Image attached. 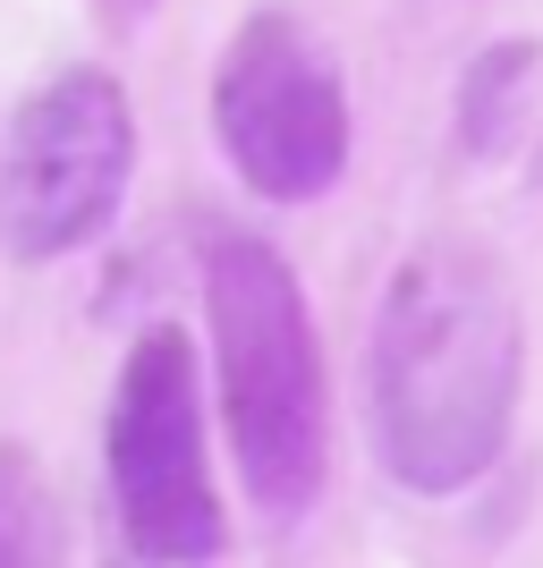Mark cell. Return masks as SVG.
<instances>
[{
	"instance_id": "cell-2",
	"label": "cell",
	"mask_w": 543,
	"mask_h": 568,
	"mask_svg": "<svg viewBox=\"0 0 543 568\" xmlns=\"http://www.w3.org/2000/svg\"><path fill=\"white\" fill-rule=\"evenodd\" d=\"M204 332H213L221 433L238 458V493L263 518H306L331 484V390L314 306L289 255L255 230H221L204 246Z\"/></svg>"
},
{
	"instance_id": "cell-6",
	"label": "cell",
	"mask_w": 543,
	"mask_h": 568,
	"mask_svg": "<svg viewBox=\"0 0 543 568\" xmlns=\"http://www.w3.org/2000/svg\"><path fill=\"white\" fill-rule=\"evenodd\" d=\"M535 69H543V51L526 43V34H510V43H493V51H475V60H467V77H459V144H467L475 162L510 153Z\"/></svg>"
},
{
	"instance_id": "cell-3",
	"label": "cell",
	"mask_w": 543,
	"mask_h": 568,
	"mask_svg": "<svg viewBox=\"0 0 543 568\" xmlns=\"http://www.w3.org/2000/svg\"><path fill=\"white\" fill-rule=\"evenodd\" d=\"M102 467H111V518L144 568H213L230 551V509L204 450V374L179 323H144L119 356Z\"/></svg>"
},
{
	"instance_id": "cell-7",
	"label": "cell",
	"mask_w": 543,
	"mask_h": 568,
	"mask_svg": "<svg viewBox=\"0 0 543 568\" xmlns=\"http://www.w3.org/2000/svg\"><path fill=\"white\" fill-rule=\"evenodd\" d=\"M0 568H69V518L26 442H0Z\"/></svg>"
},
{
	"instance_id": "cell-5",
	"label": "cell",
	"mask_w": 543,
	"mask_h": 568,
	"mask_svg": "<svg viewBox=\"0 0 543 568\" xmlns=\"http://www.w3.org/2000/svg\"><path fill=\"white\" fill-rule=\"evenodd\" d=\"M213 144L263 204H314L349 179V85L289 9L238 18L213 60Z\"/></svg>"
},
{
	"instance_id": "cell-4",
	"label": "cell",
	"mask_w": 543,
	"mask_h": 568,
	"mask_svg": "<svg viewBox=\"0 0 543 568\" xmlns=\"http://www.w3.org/2000/svg\"><path fill=\"white\" fill-rule=\"evenodd\" d=\"M137 179V111L111 69H60L0 128V255L60 263L94 246Z\"/></svg>"
},
{
	"instance_id": "cell-8",
	"label": "cell",
	"mask_w": 543,
	"mask_h": 568,
	"mask_svg": "<svg viewBox=\"0 0 543 568\" xmlns=\"http://www.w3.org/2000/svg\"><path fill=\"white\" fill-rule=\"evenodd\" d=\"M94 9H102V26H137L153 0H94Z\"/></svg>"
},
{
	"instance_id": "cell-1",
	"label": "cell",
	"mask_w": 543,
	"mask_h": 568,
	"mask_svg": "<svg viewBox=\"0 0 543 568\" xmlns=\"http://www.w3.org/2000/svg\"><path fill=\"white\" fill-rule=\"evenodd\" d=\"M526 323L501 263L467 237H425L391 272L365 332V425L391 484L450 500L510 450Z\"/></svg>"
}]
</instances>
